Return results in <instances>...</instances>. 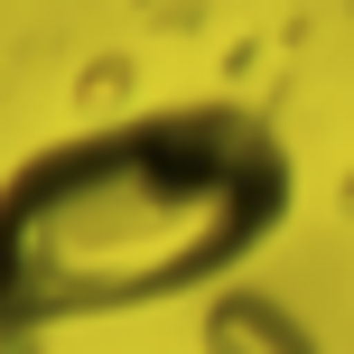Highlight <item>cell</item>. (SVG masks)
Segmentation results:
<instances>
[{"label":"cell","mask_w":354,"mask_h":354,"mask_svg":"<svg viewBox=\"0 0 354 354\" xmlns=\"http://www.w3.org/2000/svg\"><path fill=\"white\" fill-rule=\"evenodd\" d=\"M299 214V149L224 93L131 103L0 168V354L243 280Z\"/></svg>","instance_id":"6da1fadb"}]
</instances>
